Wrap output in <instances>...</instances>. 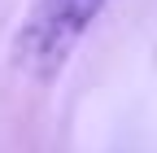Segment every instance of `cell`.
<instances>
[{"label":"cell","mask_w":157,"mask_h":153,"mask_svg":"<svg viewBox=\"0 0 157 153\" xmlns=\"http://www.w3.org/2000/svg\"><path fill=\"white\" fill-rule=\"evenodd\" d=\"M109 0H35L22 31H17V66H26L35 79H52L70 61V53L83 44Z\"/></svg>","instance_id":"6da1fadb"}]
</instances>
